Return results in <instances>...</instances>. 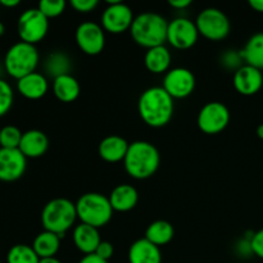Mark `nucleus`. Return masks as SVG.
Here are the masks:
<instances>
[{
    "label": "nucleus",
    "instance_id": "obj_8",
    "mask_svg": "<svg viewBox=\"0 0 263 263\" xmlns=\"http://www.w3.org/2000/svg\"><path fill=\"white\" fill-rule=\"evenodd\" d=\"M18 36L23 43L36 45L44 40L49 31V20L37 9H26L18 18Z\"/></svg>",
    "mask_w": 263,
    "mask_h": 263
},
{
    "label": "nucleus",
    "instance_id": "obj_19",
    "mask_svg": "<svg viewBox=\"0 0 263 263\" xmlns=\"http://www.w3.org/2000/svg\"><path fill=\"white\" fill-rule=\"evenodd\" d=\"M128 146H130V144L122 136L109 135L100 141L98 152H99L100 158L104 159L105 162L117 163V162L125 159Z\"/></svg>",
    "mask_w": 263,
    "mask_h": 263
},
{
    "label": "nucleus",
    "instance_id": "obj_38",
    "mask_svg": "<svg viewBox=\"0 0 263 263\" xmlns=\"http://www.w3.org/2000/svg\"><path fill=\"white\" fill-rule=\"evenodd\" d=\"M249 5L253 10L258 13H263V0H251Z\"/></svg>",
    "mask_w": 263,
    "mask_h": 263
},
{
    "label": "nucleus",
    "instance_id": "obj_14",
    "mask_svg": "<svg viewBox=\"0 0 263 263\" xmlns=\"http://www.w3.org/2000/svg\"><path fill=\"white\" fill-rule=\"evenodd\" d=\"M27 158L20 149L0 148V181L12 182L25 175Z\"/></svg>",
    "mask_w": 263,
    "mask_h": 263
},
{
    "label": "nucleus",
    "instance_id": "obj_13",
    "mask_svg": "<svg viewBox=\"0 0 263 263\" xmlns=\"http://www.w3.org/2000/svg\"><path fill=\"white\" fill-rule=\"evenodd\" d=\"M74 39L77 46L87 55H98L105 46L104 30L102 26L91 21L82 22L77 26Z\"/></svg>",
    "mask_w": 263,
    "mask_h": 263
},
{
    "label": "nucleus",
    "instance_id": "obj_24",
    "mask_svg": "<svg viewBox=\"0 0 263 263\" xmlns=\"http://www.w3.org/2000/svg\"><path fill=\"white\" fill-rule=\"evenodd\" d=\"M61 236L57 234L44 230L43 233L36 235L31 247L40 257V259L50 258V257H55V254L58 253L59 248H61Z\"/></svg>",
    "mask_w": 263,
    "mask_h": 263
},
{
    "label": "nucleus",
    "instance_id": "obj_1",
    "mask_svg": "<svg viewBox=\"0 0 263 263\" xmlns=\"http://www.w3.org/2000/svg\"><path fill=\"white\" fill-rule=\"evenodd\" d=\"M138 110L141 120L148 126L163 127L174 116V98L170 97L162 86L149 87L139 98Z\"/></svg>",
    "mask_w": 263,
    "mask_h": 263
},
{
    "label": "nucleus",
    "instance_id": "obj_29",
    "mask_svg": "<svg viewBox=\"0 0 263 263\" xmlns=\"http://www.w3.org/2000/svg\"><path fill=\"white\" fill-rule=\"evenodd\" d=\"M23 133L13 125L4 126L0 128V148L18 149Z\"/></svg>",
    "mask_w": 263,
    "mask_h": 263
},
{
    "label": "nucleus",
    "instance_id": "obj_12",
    "mask_svg": "<svg viewBox=\"0 0 263 263\" xmlns=\"http://www.w3.org/2000/svg\"><path fill=\"white\" fill-rule=\"evenodd\" d=\"M195 85H197L195 76L190 69L176 67V68H171L164 74L162 87L174 99H184L193 94Z\"/></svg>",
    "mask_w": 263,
    "mask_h": 263
},
{
    "label": "nucleus",
    "instance_id": "obj_40",
    "mask_svg": "<svg viewBox=\"0 0 263 263\" xmlns=\"http://www.w3.org/2000/svg\"><path fill=\"white\" fill-rule=\"evenodd\" d=\"M40 263H62L57 257H50V258H41Z\"/></svg>",
    "mask_w": 263,
    "mask_h": 263
},
{
    "label": "nucleus",
    "instance_id": "obj_33",
    "mask_svg": "<svg viewBox=\"0 0 263 263\" xmlns=\"http://www.w3.org/2000/svg\"><path fill=\"white\" fill-rule=\"evenodd\" d=\"M98 0H71V7L79 13H90L98 7Z\"/></svg>",
    "mask_w": 263,
    "mask_h": 263
},
{
    "label": "nucleus",
    "instance_id": "obj_2",
    "mask_svg": "<svg viewBox=\"0 0 263 263\" xmlns=\"http://www.w3.org/2000/svg\"><path fill=\"white\" fill-rule=\"evenodd\" d=\"M161 163V156L156 146L149 141H134L128 146L123 159L125 170L133 179L145 180L153 176Z\"/></svg>",
    "mask_w": 263,
    "mask_h": 263
},
{
    "label": "nucleus",
    "instance_id": "obj_18",
    "mask_svg": "<svg viewBox=\"0 0 263 263\" xmlns=\"http://www.w3.org/2000/svg\"><path fill=\"white\" fill-rule=\"evenodd\" d=\"M18 149L26 158H39L49 149V139L40 130H28L23 133Z\"/></svg>",
    "mask_w": 263,
    "mask_h": 263
},
{
    "label": "nucleus",
    "instance_id": "obj_32",
    "mask_svg": "<svg viewBox=\"0 0 263 263\" xmlns=\"http://www.w3.org/2000/svg\"><path fill=\"white\" fill-rule=\"evenodd\" d=\"M222 62L225 63L226 67H229V68L238 69L243 66V64H241V62H244V61H243V58H241L240 51H239V53H235V50H229L228 53L223 54Z\"/></svg>",
    "mask_w": 263,
    "mask_h": 263
},
{
    "label": "nucleus",
    "instance_id": "obj_43",
    "mask_svg": "<svg viewBox=\"0 0 263 263\" xmlns=\"http://www.w3.org/2000/svg\"><path fill=\"white\" fill-rule=\"evenodd\" d=\"M0 263H3V262H2V261H0Z\"/></svg>",
    "mask_w": 263,
    "mask_h": 263
},
{
    "label": "nucleus",
    "instance_id": "obj_39",
    "mask_svg": "<svg viewBox=\"0 0 263 263\" xmlns=\"http://www.w3.org/2000/svg\"><path fill=\"white\" fill-rule=\"evenodd\" d=\"M20 4V0H0V5H3L5 8H15Z\"/></svg>",
    "mask_w": 263,
    "mask_h": 263
},
{
    "label": "nucleus",
    "instance_id": "obj_41",
    "mask_svg": "<svg viewBox=\"0 0 263 263\" xmlns=\"http://www.w3.org/2000/svg\"><path fill=\"white\" fill-rule=\"evenodd\" d=\"M257 135H258L259 139H262V140H263V123H262V125H259L258 127H257Z\"/></svg>",
    "mask_w": 263,
    "mask_h": 263
},
{
    "label": "nucleus",
    "instance_id": "obj_28",
    "mask_svg": "<svg viewBox=\"0 0 263 263\" xmlns=\"http://www.w3.org/2000/svg\"><path fill=\"white\" fill-rule=\"evenodd\" d=\"M7 263H40V257L32 247L27 244H15L8 251Z\"/></svg>",
    "mask_w": 263,
    "mask_h": 263
},
{
    "label": "nucleus",
    "instance_id": "obj_7",
    "mask_svg": "<svg viewBox=\"0 0 263 263\" xmlns=\"http://www.w3.org/2000/svg\"><path fill=\"white\" fill-rule=\"evenodd\" d=\"M198 32L211 41H221L230 33L229 17L218 8H205L195 20Z\"/></svg>",
    "mask_w": 263,
    "mask_h": 263
},
{
    "label": "nucleus",
    "instance_id": "obj_37",
    "mask_svg": "<svg viewBox=\"0 0 263 263\" xmlns=\"http://www.w3.org/2000/svg\"><path fill=\"white\" fill-rule=\"evenodd\" d=\"M168 4L175 9H185L192 4V2L190 0H170Z\"/></svg>",
    "mask_w": 263,
    "mask_h": 263
},
{
    "label": "nucleus",
    "instance_id": "obj_4",
    "mask_svg": "<svg viewBox=\"0 0 263 263\" xmlns=\"http://www.w3.org/2000/svg\"><path fill=\"white\" fill-rule=\"evenodd\" d=\"M77 218L76 203L67 198H55L45 204L41 212L44 230L50 231L63 238L64 234L73 226Z\"/></svg>",
    "mask_w": 263,
    "mask_h": 263
},
{
    "label": "nucleus",
    "instance_id": "obj_36",
    "mask_svg": "<svg viewBox=\"0 0 263 263\" xmlns=\"http://www.w3.org/2000/svg\"><path fill=\"white\" fill-rule=\"evenodd\" d=\"M79 263H109V262L100 258V257H98L95 253H92V254H87V256L82 257Z\"/></svg>",
    "mask_w": 263,
    "mask_h": 263
},
{
    "label": "nucleus",
    "instance_id": "obj_21",
    "mask_svg": "<svg viewBox=\"0 0 263 263\" xmlns=\"http://www.w3.org/2000/svg\"><path fill=\"white\" fill-rule=\"evenodd\" d=\"M109 202L113 211L117 212H128L138 204V190L128 184L117 185L109 194Z\"/></svg>",
    "mask_w": 263,
    "mask_h": 263
},
{
    "label": "nucleus",
    "instance_id": "obj_27",
    "mask_svg": "<svg viewBox=\"0 0 263 263\" xmlns=\"http://www.w3.org/2000/svg\"><path fill=\"white\" fill-rule=\"evenodd\" d=\"M45 69L48 74H51L54 79L63 74H69L71 69V61L68 57L62 51H54L46 58Z\"/></svg>",
    "mask_w": 263,
    "mask_h": 263
},
{
    "label": "nucleus",
    "instance_id": "obj_16",
    "mask_svg": "<svg viewBox=\"0 0 263 263\" xmlns=\"http://www.w3.org/2000/svg\"><path fill=\"white\" fill-rule=\"evenodd\" d=\"M17 90L26 99H41L43 97H45L49 90L48 79L40 72H32V73L17 80Z\"/></svg>",
    "mask_w": 263,
    "mask_h": 263
},
{
    "label": "nucleus",
    "instance_id": "obj_25",
    "mask_svg": "<svg viewBox=\"0 0 263 263\" xmlns=\"http://www.w3.org/2000/svg\"><path fill=\"white\" fill-rule=\"evenodd\" d=\"M241 58L246 64L262 71L263 69V32L254 33L248 41L243 50L240 51Z\"/></svg>",
    "mask_w": 263,
    "mask_h": 263
},
{
    "label": "nucleus",
    "instance_id": "obj_6",
    "mask_svg": "<svg viewBox=\"0 0 263 263\" xmlns=\"http://www.w3.org/2000/svg\"><path fill=\"white\" fill-rule=\"evenodd\" d=\"M40 55L36 45L18 41L7 50L4 57V71L10 77L20 80L36 72Z\"/></svg>",
    "mask_w": 263,
    "mask_h": 263
},
{
    "label": "nucleus",
    "instance_id": "obj_42",
    "mask_svg": "<svg viewBox=\"0 0 263 263\" xmlns=\"http://www.w3.org/2000/svg\"><path fill=\"white\" fill-rule=\"evenodd\" d=\"M4 32H5V26L3 25V22H0V36L4 35Z\"/></svg>",
    "mask_w": 263,
    "mask_h": 263
},
{
    "label": "nucleus",
    "instance_id": "obj_17",
    "mask_svg": "<svg viewBox=\"0 0 263 263\" xmlns=\"http://www.w3.org/2000/svg\"><path fill=\"white\" fill-rule=\"evenodd\" d=\"M73 243L74 247L79 249L84 256L95 253L99 244L102 243L99 229L92 228V226L86 225V223H80L73 229Z\"/></svg>",
    "mask_w": 263,
    "mask_h": 263
},
{
    "label": "nucleus",
    "instance_id": "obj_5",
    "mask_svg": "<svg viewBox=\"0 0 263 263\" xmlns=\"http://www.w3.org/2000/svg\"><path fill=\"white\" fill-rule=\"evenodd\" d=\"M77 218L81 223L100 229L107 225L113 216L109 198L100 193H86L76 202Z\"/></svg>",
    "mask_w": 263,
    "mask_h": 263
},
{
    "label": "nucleus",
    "instance_id": "obj_23",
    "mask_svg": "<svg viewBox=\"0 0 263 263\" xmlns=\"http://www.w3.org/2000/svg\"><path fill=\"white\" fill-rule=\"evenodd\" d=\"M53 92L57 99L63 103H72L80 97L81 87H80L79 81L69 74H63L53 81Z\"/></svg>",
    "mask_w": 263,
    "mask_h": 263
},
{
    "label": "nucleus",
    "instance_id": "obj_10",
    "mask_svg": "<svg viewBox=\"0 0 263 263\" xmlns=\"http://www.w3.org/2000/svg\"><path fill=\"white\" fill-rule=\"evenodd\" d=\"M230 122V112L223 103L210 102L203 105L198 115V127L207 135L220 134Z\"/></svg>",
    "mask_w": 263,
    "mask_h": 263
},
{
    "label": "nucleus",
    "instance_id": "obj_3",
    "mask_svg": "<svg viewBox=\"0 0 263 263\" xmlns=\"http://www.w3.org/2000/svg\"><path fill=\"white\" fill-rule=\"evenodd\" d=\"M167 30L168 22L166 18L158 13L145 12L136 15L130 28V33L138 45L146 48L148 50L156 46L164 45L167 41Z\"/></svg>",
    "mask_w": 263,
    "mask_h": 263
},
{
    "label": "nucleus",
    "instance_id": "obj_34",
    "mask_svg": "<svg viewBox=\"0 0 263 263\" xmlns=\"http://www.w3.org/2000/svg\"><path fill=\"white\" fill-rule=\"evenodd\" d=\"M251 248L254 256L263 259V229L251 236Z\"/></svg>",
    "mask_w": 263,
    "mask_h": 263
},
{
    "label": "nucleus",
    "instance_id": "obj_20",
    "mask_svg": "<svg viewBox=\"0 0 263 263\" xmlns=\"http://www.w3.org/2000/svg\"><path fill=\"white\" fill-rule=\"evenodd\" d=\"M128 263H162L159 247L154 246L145 238L138 239L128 249Z\"/></svg>",
    "mask_w": 263,
    "mask_h": 263
},
{
    "label": "nucleus",
    "instance_id": "obj_22",
    "mask_svg": "<svg viewBox=\"0 0 263 263\" xmlns=\"http://www.w3.org/2000/svg\"><path fill=\"white\" fill-rule=\"evenodd\" d=\"M171 51L166 45H159L156 48L148 49L144 57V63L146 69L154 74L167 73L171 66Z\"/></svg>",
    "mask_w": 263,
    "mask_h": 263
},
{
    "label": "nucleus",
    "instance_id": "obj_11",
    "mask_svg": "<svg viewBox=\"0 0 263 263\" xmlns=\"http://www.w3.org/2000/svg\"><path fill=\"white\" fill-rule=\"evenodd\" d=\"M198 37H199V32H198L195 21L180 17L168 22L167 41L175 49H179V50L190 49L195 45Z\"/></svg>",
    "mask_w": 263,
    "mask_h": 263
},
{
    "label": "nucleus",
    "instance_id": "obj_26",
    "mask_svg": "<svg viewBox=\"0 0 263 263\" xmlns=\"http://www.w3.org/2000/svg\"><path fill=\"white\" fill-rule=\"evenodd\" d=\"M174 226L164 220L152 222L145 231V239L157 247H163L174 239Z\"/></svg>",
    "mask_w": 263,
    "mask_h": 263
},
{
    "label": "nucleus",
    "instance_id": "obj_9",
    "mask_svg": "<svg viewBox=\"0 0 263 263\" xmlns=\"http://www.w3.org/2000/svg\"><path fill=\"white\" fill-rule=\"evenodd\" d=\"M133 9L120 0H108V5L102 14V27L107 32L118 35L125 31H130L133 26Z\"/></svg>",
    "mask_w": 263,
    "mask_h": 263
},
{
    "label": "nucleus",
    "instance_id": "obj_15",
    "mask_svg": "<svg viewBox=\"0 0 263 263\" xmlns=\"http://www.w3.org/2000/svg\"><path fill=\"white\" fill-rule=\"evenodd\" d=\"M234 87L239 94L244 97H252L257 94L263 86V73L259 69L243 64L234 73Z\"/></svg>",
    "mask_w": 263,
    "mask_h": 263
},
{
    "label": "nucleus",
    "instance_id": "obj_31",
    "mask_svg": "<svg viewBox=\"0 0 263 263\" xmlns=\"http://www.w3.org/2000/svg\"><path fill=\"white\" fill-rule=\"evenodd\" d=\"M64 0H41L37 5V9L45 15L48 20L61 15L66 9Z\"/></svg>",
    "mask_w": 263,
    "mask_h": 263
},
{
    "label": "nucleus",
    "instance_id": "obj_30",
    "mask_svg": "<svg viewBox=\"0 0 263 263\" xmlns=\"http://www.w3.org/2000/svg\"><path fill=\"white\" fill-rule=\"evenodd\" d=\"M14 103V91L9 82L0 79V117L7 115Z\"/></svg>",
    "mask_w": 263,
    "mask_h": 263
},
{
    "label": "nucleus",
    "instance_id": "obj_35",
    "mask_svg": "<svg viewBox=\"0 0 263 263\" xmlns=\"http://www.w3.org/2000/svg\"><path fill=\"white\" fill-rule=\"evenodd\" d=\"M95 254H97L98 257H100V258L109 262V259L112 258L113 254H115V248H113L112 243L102 240V243L99 244V247H98L97 251H95Z\"/></svg>",
    "mask_w": 263,
    "mask_h": 263
}]
</instances>
